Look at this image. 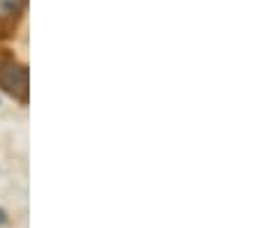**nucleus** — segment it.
Wrapping results in <instances>:
<instances>
[{"label": "nucleus", "instance_id": "f257e3e1", "mask_svg": "<svg viewBox=\"0 0 257 228\" xmlns=\"http://www.w3.org/2000/svg\"><path fill=\"white\" fill-rule=\"evenodd\" d=\"M0 88L21 102L28 99V67L7 51H0Z\"/></svg>", "mask_w": 257, "mask_h": 228}, {"label": "nucleus", "instance_id": "f03ea898", "mask_svg": "<svg viewBox=\"0 0 257 228\" xmlns=\"http://www.w3.org/2000/svg\"><path fill=\"white\" fill-rule=\"evenodd\" d=\"M26 0H0V23H12L21 14Z\"/></svg>", "mask_w": 257, "mask_h": 228}, {"label": "nucleus", "instance_id": "7ed1b4c3", "mask_svg": "<svg viewBox=\"0 0 257 228\" xmlns=\"http://www.w3.org/2000/svg\"><path fill=\"white\" fill-rule=\"evenodd\" d=\"M7 221V214H5V210H0V226Z\"/></svg>", "mask_w": 257, "mask_h": 228}]
</instances>
